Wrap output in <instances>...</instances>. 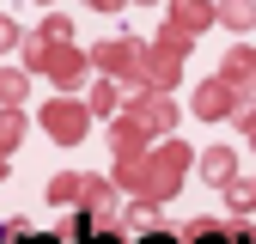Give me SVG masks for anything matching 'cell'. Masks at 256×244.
<instances>
[{
    "label": "cell",
    "instance_id": "1",
    "mask_svg": "<svg viewBox=\"0 0 256 244\" xmlns=\"http://www.w3.org/2000/svg\"><path fill=\"white\" fill-rule=\"evenodd\" d=\"M146 244H171V238H146Z\"/></svg>",
    "mask_w": 256,
    "mask_h": 244
},
{
    "label": "cell",
    "instance_id": "2",
    "mask_svg": "<svg viewBox=\"0 0 256 244\" xmlns=\"http://www.w3.org/2000/svg\"><path fill=\"white\" fill-rule=\"evenodd\" d=\"M30 244H49V238H30Z\"/></svg>",
    "mask_w": 256,
    "mask_h": 244
}]
</instances>
